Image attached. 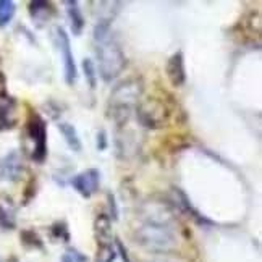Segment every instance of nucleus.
Instances as JSON below:
<instances>
[{
  "label": "nucleus",
  "mask_w": 262,
  "mask_h": 262,
  "mask_svg": "<svg viewBox=\"0 0 262 262\" xmlns=\"http://www.w3.org/2000/svg\"><path fill=\"white\" fill-rule=\"evenodd\" d=\"M16 224V207L13 199L7 194H0V225L13 228Z\"/></svg>",
  "instance_id": "11"
},
{
  "label": "nucleus",
  "mask_w": 262,
  "mask_h": 262,
  "mask_svg": "<svg viewBox=\"0 0 262 262\" xmlns=\"http://www.w3.org/2000/svg\"><path fill=\"white\" fill-rule=\"evenodd\" d=\"M62 262H89L88 257L76 249H68L62 256Z\"/></svg>",
  "instance_id": "19"
},
{
  "label": "nucleus",
  "mask_w": 262,
  "mask_h": 262,
  "mask_svg": "<svg viewBox=\"0 0 262 262\" xmlns=\"http://www.w3.org/2000/svg\"><path fill=\"white\" fill-rule=\"evenodd\" d=\"M107 198H108V203H110V214H112V217H114V219H117V217H118V215H117L118 212H117V204H115V199H114V196L110 194V193H108V196H107Z\"/></svg>",
  "instance_id": "21"
},
{
  "label": "nucleus",
  "mask_w": 262,
  "mask_h": 262,
  "mask_svg": "<svg viewBox=\"0 0 262 262\" xmlns=\"http://www.w3.org/2000/svg\"><path fill=\"white\" fill-rule=\"evenodd\" d=\"M94 44L96 55L99 60V75L102 76L105 83L114 81L126 67V57L122 47L112 37V34L96 37Z\"/></svg>",
  "instance_id": "3"
},
{
  "label": "nucleus",
  "mask_w": 262,
  "mask_h": 262,
  "mask_svg": "<svg viewBox=\"0 0 262 262\" xmlns=\"http://www.w3.org/2000/svg\"><path fill=\"white\" fill-rule=\"evenodd\" d=\"M143 81L138 78H129L120 83L112 93H110L107 102V115L112 118L118 126H125L128 120L136 110L139 99L143 96Z\"/></svg>",
  "instance_id": "2"
},
{
  "label": "nucleus",
  "mask_w": 262,
  "mask_h": 262,
  "mask_svg": "<svg viewBox=\"0 0 262 262\" xmlns=\"http://www.w3.org/2000/svg\"><path fill=\"white\" fill-rule=\"evenodd\" d=\"M58 131L65 138V143L68 144L70 149L75 150V152H79V150H81V139H79L78 131H76V128L73 125L58 123Z\"/></svg>",
  "instance_id": "15"
},
{
  "label": "nucleus",
  "mask_w": 262,
  "mask_h": 262,
  "mask_svg": "<svg viewBox=\"0 0 262 262\" xmlns=\"http://www.w3.org/2000/svg\"><path fill=\"white\" fill-rule=\"evenodd\" d=\"M83 70H84V76H86L88 83H89V88H91V89H94V88L97 86V73H96V68H94L93 60L84 58V62H83Z\"/></svg>",
  "instance_id": "18"
},
{
  "label": "nucleus",
  "mask_w": 262,
  "mask_h": 262,
  "mask_svg": "<svg viewBox=\"0 0 262 262\" xmlns=\"http://www.w3.org/2000/svg\"><path fill=\"white\" fill-rule=\"evenodd\" d=\"M0 175H2V172H0Z\"/></svg>",
  "instance_id": "22"
},
{
  "label": "nucleus",
  "mask_w": 262,
  "mask_h": 262,
  "mask_svg": "<svg viewBox=\"0 0 262 262\" xmlns=\"http://www.w3.org/2000/svg\"><path fill=\"white\" fill-rule=\"evenodd\" d=\"M136 239L143 248L154 253H170L177 246V236L168 215L162 212L160 217H157V212L147 214L146 220L136 228Z\"/></svg>",
  "instance_id": "1"
},
{
  "label": "nucleus",
  "mask_w": 262,
  "mask_h": 262,
  "mask_svg": "<svg viewBox=\"0 0 262 262\" xmlns=\"http://www.w3.org/2000/svg\"><path fill=\"white\" fill-rule=\"evenodd\" d=\"M94 231L99 245H112V220L105 214H99L94 222Z\"/></svg>",
  "instance_id": "13"
},
{
  "label": "nucleus",
  "mask_w": 262,
  "mask_h": 262,
  "mask_svg": "<svg viewBox=\"0 0 262 262\" xmlns=\"http://www.w3.org/2000/svg\"><path fill=\"white\" fill-rule=\"evenodd\" d=\"M115 249L112 245H99L96 262H114L115 260Z\"/></svg>",
  "instance_id": "17"
},
{
  "label": "nucleus",
  "mask_w": 262,
  "mask_h": 262,
  "mask_svg": "<svg viewBox=\"0 0 262 262\" xmlns=\"http://www.w3.org/2000/svg\"><path fill=\"white\" fill-rule=\"evenodd\" d=\"M72 185L83 198H91L99 191L100 172L97 168H88L72 178Z\"/></svg>",
  "instance_id": "7"
},
{
  "label": "nucleus",
  "mask_w": 262,
  "mask_h": 262,
  "mask_svg": "<svg viewBox=\"0 0 262 262\" xmlns=\"http://www.w3.org/2000/svg\"><path fill=\"white\" fill-rule=\"evenodd\" d=\"M67 5V13L70 18V25H72V31L75 36H79L84 29V16L81 13V8L76 0H68L65 2Z\"/></svg>",
  "instance_id": "14"
},
{
  "label": "nucleus",
  "mask_w": 262,
  "mask_h": 262,
  "mask_svg": "<svg viewBox=\"0 0 262 262\" xmlns=\"http://www.w3.org/2000/svg\"><path fill=\"white\" fill-rule=\"evenodd\" d=\"M105 147H107V136H105V131L100 129L97 133V149L104 150Z\"/></svg>",
  "instance_id": "20"
},
{
  "label": "nucleus",
  "mask_w": 262,
  "mask_h": 262,
  "mask_svg": "<svg viewBox=\"0 0 262 262\" xmlns=\"http://www.w3.org/2000/svg\"><path fill=\"white\" fill-rule=\"evenodd\" d=\"M52 41L57 47V50L62 55L63 60V75H65V83L68 86H73L78 78V70L75 63V57L72 52V46H70V37L65 33L62 26H57L52 31Z\"/></svg>",
  "instance_id": "6"
},
{
  "label": "nucleus",
  "mask_w": 262,
  "mask_h": 262,
  "mask_svg": "<svg viewBox=\"0 0 262 262\" xmlns=\"http://www.w3.org/2000/svg\"><path fill=\"white\" fill-rule=\"evenodd\" d=\"M16 7L12 0H0V28L7 26L15 16Z\"/></svg>",
  "instance_id": "16"
},
{
  "label": "nucleus",
  "mask_w": 262,
  "mask_h": 262,
  "mask_svg": "<svg viewBox=\"0 0 262 262\" xmlns=\"http://www.w3.org/2000/svg\"><path fill=\"white\" fill-rule=\"evenodd\" d=\"M16 100L7 93L0 94V131L12 129L16 125Z\"/></svg>",
  "instance_id": "9"
},
{
  "label": "nucleus",
  "mask_w": 262,
  "mask_h": 262,
  "mask_svg": "<svg viewBox=\"0 0 262 262\" xmlns=\"http://www.w3.org/2000/svg\"><path fill=\"white\" fill-rule=\"evenodd\" d=\"M23 152L41 164L47 157V125L37 112H29L21 133Z\"/></svg>",
  "instance_id": "4"
},
{
  "label": "nucleus",
  "mask_w": 262,
  "mask_h": 262,
  "mask_svg": "<svg viewBox=\"0 0 262 262\" xmlns=\"http://www.w3.org/2000/svg\"><path fill=\"white\" fill-rule=\"evenodd\" d=\"M28 10H29V15L33 18V21L37 26L47 25L57 13L55 7L50 2H46V0H34V2H29Z\"/></svg>",
  "instance_id": "10"
},
{
  "label": "nucleus",
  "mask_w": 262,
  "mask_h": 262,
  "mask_svg": "<svg viewBox=\"0 0 262 262\" xmlns=\"http://www.w3.org/2000/svg\"><path fill=\"white\" fill-rule=\"evenodd\" d=\"M135 112L138 117V122L149 129L164 128L167 126L170 120V108L167 107L164 100H160L157 97H149L141 100Z\"/></svg>",
  "instance_id": "5"
},
{
  "label": "nucleus",
  "mask_w": 262,
  "mask_h": 262,
  "mask_svg": "<svg viewBox=\"0 0 262 262\" xmlns=\"http://www.w3.org/2000/svg\"><path fill=\"white\" fill-rule=\"evenodd\" d=\"M165 72H167V78H168V81L172 83V86L180 88L185 84V81H186L185 57H183V52H181V50H178V52H175L168 58Z\"/></svg>",
  "instance_id": "8"
},
{
  "label": "nucleus",
  "mask_w": 262,
  "mask_h": 262,
  "mask_svg": "<svg viewBox=\"0 0 262 262\" xmlns=\"http://www.w3.org/2000/svg\"><path fill=\"white\" fill-rule=\"evenodd\" d=\"M23 162H21V157L18 156V152H10L5 159H4V165L0 168V172H4V175L12 180L16 181L19 180V177L23 175Z\"/></svg>",
  "instance_id": "12"
}]
</instances>
